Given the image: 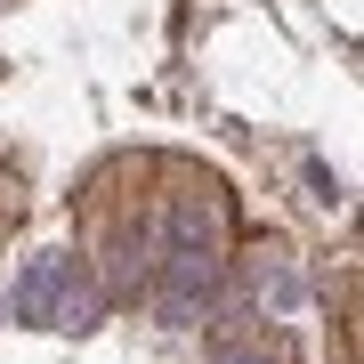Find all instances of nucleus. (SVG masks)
<instances>
[{"mask_svg": "<svg viewBox=\"0 0 364 364\" xmlns=\"http://www.w3.org/2000/svg\"><path fill=\"white\" fill-rule=\"evenodd\" d=\"M219 364H259V356H219Z\"/></svg>", "mask_w": 364, "mask_h": 364, "instance_id": "f257e3e1", "label": "nucleus"}]
</instances>
